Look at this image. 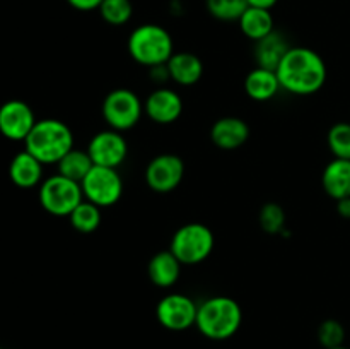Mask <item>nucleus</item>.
I'll return each mask as SVG.
<instances>
[{
    "mask_svg": "<svg viewBox=\"0 0 350 349\" xmlns=\"http://www.w3.org/2000/svg\"><path fill=\"white\" fill-rule=\"evenodd\" d=\"M280 88L296 96H311L327 82V64L318 51L306 47H291L277 67Z\"/></svg>",
    "mask_w": 350,
    "mask_h": 349,
    "instance_id": "1",
    "label": "nucleus"
},
{
    "mask_svg": "<svg viewBox=\"0 0 350 349\" xmlns=\"http://www.w3.org/2000/svg\"><path fill=\"white\" fill-rule=\"evenodd\" d=\"M24 149L43 164H58L68 151L74 149V133L62 120H38L24 140Z\"/></svg>",
    "mask_w": 350,
    "mask_h": 349,
    "instance_id": "2",
    "label": "nucleus"
},
{
    "mask_svg": "<svg viewBox=\"0 0 350 349\" xmlns=\"http://www.w3.org/2000/svg\"><path fill=\"white\" fill-rule=\"evenodd\" d=\"M243 324V310L229 296H212L198 305L195 327L212 341L231 339Z\"/></svg>",
    "mask_w": 350,
    "mask_h": 349,
    "instance_id": "3",
    "label": "nucleus"
},
{
    "mask_svg": "<svg viewBox=\"0 0 350 349\" xmlns=\"http://www.w3.org/2000/svg\"><path fill=\"white\" fill-rule=\"evenodd\" d=\"M126 50L137 64L150 68L167 64L174 53V44L171 34L163 26L142 24L130 33Z\"/></svg>",
    "mask_w": 350,
    "mask_h": 349,
    "instance_id": "4",
    "label": "nucleus"
},
{
    "mask_svg": "<svg viewBox=\"0 0 350 349\" xmlns=\"http://www.w3.org/2000/svg\"><path fill=\"white\" fill-rule=\"evenodd\" d=\"M215 236L202 222H188L178 228L171 238L170 250L183 266H197L211 257Z\"/></svg>",
    "mask_w": 350,
    "mask_h": 349,
    "instance_id": "5",
    "label": "nucleus"
},
{
    "mask_svg": "<svg viewBox=\"0 0 350 349\" xmlns=\"http://www.w3.org/2000/svg\"><path fill=\"white\" fill-rule=\"evenodd\" d=\"M38 198L48 214L68 218L72 211L84 201V194L81 183L57 173L41 181Z\"/></svg>",
    "mask_w": 350,
    "mask_h": 349,
    "instance_id": "6",
    "label": "nucleus"
},
{
    "mask_svg": "<svg viewBox=\"0 0 350 349\" xmlns=\"http://www.w3.org/2000/svg\"><path fill=\"white\" fill-rule=\"evenodd\" d=\"M101 115L109 129L125 132L140 122V116L144 115V103L132 89H113L103 99Z\"/></svg>",
    "mask_w": 350,
    "mask_h": 349,
    "instance_id": "7",
    "label": "nucleus"
},
{
    "mask_svg": "<svg viewBox=\"0 0 350 349\" xmlns=\"http://www.w3.org/2000/svg\"><path fill=\"white\" fill-rule=\"evenodd\" d=\"M81 187L85 201L98 207H111L123 195V180L116 168L94 164L88 177L81 181Z\"/></svg>",
    "mask_w": 350,
    "mask_h": 349,
    "instance_id": "8",
    "label": "nucleus"
},
{
    "mask_svg": "<svg viewBox=\"0 0 350 349\" xmlns=\"http://www.w3.org/2000/svg\"><path fill=\"white\" fill-rule=\"evenodd\" d=\"M198 305L181 293L166 294L156 307V318L164 328L173 332L187 331L197 322Z\"/></svg>",
    "mask_w": 350,
    "mask_h": 349,
    "instance_id": "9",
    "label": "nucleus"
},
{
    "mask_svg": "<svg viewBox=\"0 0 350 349\" xmlns=\"http://www.w3.org/2000/svg\"><path fill=\"white\" fill-rule=\"evenodd\" d=\"M185 177V163L171 153L152 157L146 168V183L157 194H170L180 187Z\"/></svg>",
    "mask_w": 350,
    "mask_h": 349,
    "instance_id": "10",
    "label": "nucleus"
},
{
    "mask_svg": "<svg viewBox=\"0 0 350 349\" xmlns=\"http://www.w3.org/2000/svg\"><path fill=\"white\" fill-rule=\"evenodd\" d=\"M88 153L96 166L116 168L122 166L129 154V144L122 132L108 129L96 133L88 144Z\"/></svg>",
    "mask_w": 350,
    "mask_h": 349,
    "instance_id": "11",
    "label": "nucleus"
},
{
    "mask_svg": "<svg viewBox=\"0 0 350 349\" xmlns=\"http://www.w3.org/2000/svg\"><path fill=\"white\" fill-rule=\"evenodd\" d=\"M33 108L21 99H9L0 106V133L14 142H24L36 123Z\"/></svg>",
    "mask_w": 350,
    "mask_h": 349,
    "instance_id": "12",
    "label": "nucleus"
},
{
    "mask_svg": "<svg viewBox=\"0 0 350 349\" xmlns=\"http://www.w3.org/2000/svg\"><path fill=\"white\" fill-rule=\"evenodd\" d=\"M183 99L170 88H157L144 101V113L159 125H170L181 116Z\"/></svg>",
    "mask_w": 350,
    "mask_h": 349,
    "instance_id": "13",
    "label": "nucleus"
},
{
    "mask_svg": "<svg viewBox=\"0 0 350 349\" xmlns=\"http://www.w3.org/2000/svg\"><path fill=\"white\" fill-rule=\"evenodd\" d=\"M250 139V125L239 116H222L212 125L211 140L222 151H234Z\"/></svg>",
    "mask_w": 350,
    "mask_h": 349,
    "instance_id": "14",
    "label": "nucleus"
},
{
    "mask_svg": "<svg viewBox=\"0 0 350 349\" xmlns=\"http://www.w3.org/2000/svg\"><path fill=\"white\" fill-rule=\"evenodd\" d=\"M43 166L41 161L24 149L10 159L9 178L19 188L38 187L43 181Z\"/></svg>",
    "mask_w": 350,
    "mask_h": 349,
    "instance_id": "15",
    "label": "nucleus"
},
{
    "mask_svg": "<svg viewBox=\"0 0 350 349\" xmlns=\"http://www.w3.org/2000/svg\"><path fill=\"white\" fill-rule=\"evenodd\" d=\"M321 187L334 201L350 197V159L334 157L321 173Z\"/></svg>",
    "mask_w": 350,
    "mask_h": 349,
    "instance_id": "16",
    "label": "nucleus"
},
{
    "mask_svg": "<svg viewBox=\"0 0 350 349\" xmlns=\"http://www.w3.org/2000/svg\"><path fill=\"white\" fill-rule=\"evenodd\" d=\"M279 89L282 88H280L277 72L270 70V68L255 67L245 77V91L253 101H270V99L275 98Z\"/></svg>",
    "mask_w": 350,
    "mask_h": 349,
    "instance_id": "17",
    "label": "nucleus"
},
{
    "mask_svg": "<svg viewBox=\"0 0 350 349\" xmlns=\"http://www.w3.org/2000/svg\"><path fill=\"white\" fill-rule=\"evenodd\" d=\"M171 81L180 86H193L204 75V64L200 58L190 51H178L167 60Z\"/></svg>",
    "mask_w": 350,
    "mask_h": 349,
    "instance_id": "18",
    "label": "nucleus"
},
{
    "mask_svg": "<svg viewBox=\"0 0 350 349\" xmlns=\"http://www.w3.org/2000/svg\"><path fill=\"white\" fill-rule=\"evenodd\" d=\"M183 263L174 257L171 250H163L152 255L147 266V276L157 287H171L180 279Z\"/></svg>",
    "mask_w": 350,
    "mask_h": 349,
    "instance_id": "19",
    "label": "nucleus"
},
{
    "mask_svg": "<svg viewBox=\"0 0 350 349\" xmlns=\"http://www.w3.org/2000/svg\"><path fill=\"white\" fill-rule=\"evenodd\" d=\"M291 44L286 40L282 33L279 31H272L269 36L262 38L255 43V62L256 67L270 68V70H277L282 58L289 51Z\"/></svg>",
    "mask_w": 350,
    "mask_h": 349,
    "instance_id": "20",
    "label": "nucleus"
},
{
    "mask_svg": "<svg viewBox=\"0 0 350 349\" xmlns=\"http://www.w3.org/2000/svg\"><path fill=\"white\" fill-rule=\"evenodd\" d=\"M239 29L243 31L246 38L252 41H260L262 38L269 36L273 29V16L269 9H260V7H252L243 12L238 21Z\"/></svg>",
    "mask_w": 350,
    "mask_h": 349,
    "instance_id": "21",
    "label": "nucleus"
},
{
    "mask_svg": "<svg viewBox=\"0 0 350 349\" xmlns=\"http://www.w3.org/2000/svg\"><path fill=\"white\" fill-rule=\"evenodd\" d=\"M58 173L64 174V177L70 178V180L81 183L85 177H88L89 171L92 170L94 163H92L91 156H89L88 149H72L58 161Z\"/></svg>",
    "mask_w": 350,
    "mask_h": 349,
    "instance_id": "22",
    "label": "nucleus"
},
{
    "mask_svg": "<svg viewBox=\"0 0 350 349\" xmlns=\"http://www.w3.org/2000/svg\"><path fill=\"white\" fill-rule=\"evenodd\" d=\"M68 219H70V224L75 231L89 235V233H94L99 228V224H101V207H98L96 204L84 198L72 211Z\"/></svg>",
    "mask_w": 350,
    "mask_h": 349,
    "instance_id": "23",
    "label": "nucleus"
},
{
    "mask_svg": "<svg viewBox=\"0 0 350 349\" xmlns=\"http://www.w3.org/2000/svg\"><path fill=\"white\" fill-rule=\"evenodd\" d=\"M327 144L334 157L350 159V123L338 122L332 125L327 133Z\"/></svg>",
    "mask_w": 350,
    "mask_h": 349,
    "instance_id": "24",
    "label": "nucleus"
},
{
    "mask_svg": "<svg viewBox=\"0 0 350 349\" xmlns=\"http://www.w3.org/2000/svg\"><path fill=\"white\" fill-rule=\"evenodd\" d=\"M99 14L111 26H123L132 19L133 5L130 0H103Z\"/></svg>",
    "mask_w": 350,
    "mask_h": 349,
    "instance_id": "25",
    "label": "nucleus"
},
{
    "mask_svg": "<svg viewBox=\"0 0 350 349\" xmlns=\"http://www.w3.org/2000/svg\"><path fill=\"white\" fill-rule=\"evenodd\" d=\"M260 226L269 235H284L286 229V212L275 202H267L258 214Z\"/></svg>",
    "mask_w": 350,
    "mask_h": 349,
    "instance_id": "26",
    "label": "nucleus"
},
{
    "mask_svg": "<svg viewBox=\"0 0 350 349\" xmlns=\"http://www.w3.org/2000/svg\"><path fill=\"white\" fill-rule=\"evenodd\" d=\"M248 7V0H207L208 12L219 21H239Z\"/></svg>",
    "mask_w": 350,
    "mask_h": 349,
    "instance_id": "27",
    "label": "nucleus"
},
{
    "mask_svg": "<svg viewBox=\"0 0 350 349\" xmlns=\"http://www.w3.org/2000/svg\"><path fill=\"white\" fill-rule=\"evenodd\" d=\"M318 341L323 346L325 349L338 348V346H344L345 341V328L335 318H328V320L321 322V325L318 327Z\"/></svg>",
    "mask_w": 350,
    "mask_h": 349,
    "instance_id": "28",
    "label": "nucleus"
},
{
    "mask_svg": "<svg viewBox=\"0 0 350 349\" xmlns=\"http://www.w3.org/2000/svg\"><path fill=\"white\" fill-rule=\"evenodd\" d=\"M67 2L70 3L74 9L84 10V12H88V10L99 9V5L103 3V0H67Z\"/></svg>",
    "mask_w": 350,
    "mask_h": 349,
    "instance_id": "29",
    "label": "nucleus"
},
{
    "mask_svg": "<svg viewBox=\"0 0 350 349\" xmlns=\"http://www.w3.org/2000/svg\"><path fill=\"white\" fill-rule=\"evenodd\" d=\"M150 75L154 77L156 82H166L170 77V70H167V65H156V67H150Z\"/></svg>",
    "mask_w": 350,
    "mask_h": 349,
    "instance_id": "30",
    "label": "nucleus"
},
{
    "mask_svg": "<svg viewBox=\"0 0 350 349\" xmlns=\"http://www.w3.org/2000/svg\"><path fill=\"white\" fill-rule=\"evenodd\" d=\"M335 209H337V212L340 218L350 219V197L340 198V201H335Z\"/></svg>",
    "mask_w": 350,
    "mask_h": 349,
    "instance_id": "31",
    "label": "nucleus"
},
{
    "mask_svg": "<svg viewBox=\"0 0 350 349\" xmlns=\"http://www.w3.org/2000/svg\"><path fill=\"white\" fill-rule=\"evenodd\" d=\"M277 3V0H248V5L260 7V9H272Z\"/></svg>",
    "mask_w": 350,
    "mask_h": 349,
    "instance_id": "32",
    "label": "nucleus"
},
{
    "mask_svg": "<svg viewBox=\"0 0 350 349\" xmlns=\"http://www.w3.org/2000/svg\"><path fill=\"white\" fill-rule=\"evenodd\" d=\"M332 349H349V348H345V346H338V348H332Z\"/></svg>",
    "mask_w": 350,
    "mask_h": 349,
    "instance_id": "33",
    "label": "nucleus"
},
{
    "mask_svg": "<svg viewBox=\"0 0 350 349\" xmlns=\"http://www.w3.org/2000/svg\"><path fill=\"white\" fill-rule=\"evenodd\" d=\"M0 349H2V348H0Z\"/></svg>",
    "mask_w": 350,
    "mask_h": 349,
    "instance_id": "34",
    "label": "nucleus"
}]
</instances>
